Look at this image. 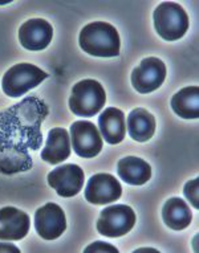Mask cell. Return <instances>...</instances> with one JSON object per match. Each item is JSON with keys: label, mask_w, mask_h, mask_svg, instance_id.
<instances>
[{"label": "cell", "mask_w": 199, "mask_h": 253, "mask_svg": "<svg viewBox=\"0 0 199 253\" xmlns=\"http://www.w3.org/2000/svg\"><path fill=\"white\" fill-rule=\"evenodd\" d=\"M48 108L38 97H25L0 112V172L5 175L32 169L29 150L36 151L43 143L42 124Z\"/></svg>", "instance_id": "1"}, {"label": "cell", "mask_w": 199, "mask_h": 253, "mask_svg": "<svg viewBox=\"0 0 199 253\" xmlns=\"http://www.w3.org/2000/svg\"><path fill=\"white\" fill-rule=\"evenodd\" d=\"M81 49L97 57H117L121 42L117 29L105 21H95L85 25L79 36Z\"/></svg>", "instance_id": "2"}, {"label": "cell", "mask_w": 199, "mask_h": 253, "mask_svg": "<svg viewBox=\"0 0 199 253\" xmlns=\"http://www.w3.org/2000/svg\"><path fill=\"white\" fill-rule=\"evenodd\" d=\"M157 34L166 42H175L185 36L189 29V16L178 3L165 1L153 13Z\"/></svg>", "instance_id": "3"}, {"label": "cell", "mask_w": 199, "mask_h": 253, "mask_svg": "<svg viewBox=\"0 0 199 253\" xmlns=\"http://www.w3.org/2000/svg\"><path fill=\"white\" fill-rule=\"evenodd\" d=\"M106 94L102 85L96 80H83L73 86L69 108L79 117H93L105 106Z\"/></svg>", "instance_id": "4"}, {"label": "cell", "mask_w": 199, "mask_h": 253, "mask_svg": "<svg viewBox=\"0 0 199 253\" xmlns=\"http://www.w3.org/2000/svg\"><path fill=\"white\" fill-rule=\"evenodd\" d=\"M48 77L46 72L33 64L21 62L5 72L1 80L3 91L8 97H21Z\"/></svg>", "instance_id": "5"}, {"label": "cell", "mask_w": 199, "mask_h": 253, "mask_svg": "<svg viewBox=\"0 0 199 253\" xmlns=\"http://www.w3.org/2000/svg\"><path fill=\"white\" fill-rule=\"evenodd\" d=\"M136 224V213L125 204L110 206L101 211L97 220V231L102 236L121 237L132 231Z\"/></svg>", "instance_id": "6"}, {"label": "cell", "mask_w": 199, "mask_h": 253, "mask_svg": "<svg viewBox=\"0 0 199 253\" xmlns=\"http://www.w3.org/2000/svg\"><path fill=\"white\" fill-rule=\"evenodd\" d=\"M166 79V65L157 57H146L132 72L133 87L141 93L149 94L157 90Z\"/></svg>", "instance_id": "7"}, {"label": "cell", "mask_w": 199, "mask_h": 253, "mask_svg": "<svg viewBox=\"0 0 199 253\" xmlns=\"http://www.w3.org/2000/svg\"><path fill=\"white\" fill-rule=\"evenodd\" d=\"M71 141L75 153L81 158H95L102 150V137L89 121H77L71 126Z\"/></svg>", "instance_id": "8"}, {"label": "cell", "mask_w": 199, "mask_h": 253, "mask_svg": "<svg viewBox=\"0 0 199 253\" xmlns=\"http://www.w3.org/2000/svg\"><path fill=\"white\" fill-rule=\"evenodd\" d=\"M35 228L44 240H56L65 232L66 219L62 208L56 203H47L35 213Z\"/></svg>", "instance_id": "9"}, {"label": "cell", "mask_w": 199, "mask_h": 253, "mask_svg": "<svg viewBox=\"0 0 199 253\" xmlns=\"http://www.w3.org/2000/svg\"><path fill=\"white\" fill-rule=\"evenodd\" d=\"M85 182L83 169L77 165H64L56 167L48 174V184L62 198L77 195Z\"/></svg>", "instance_id": "10"}, {"label": "cell", "mask_w": 199, "mask_h": 253, "mask_svg": "<svg viewBox=\"0 0 199 253\" xmlns=\"http://www.w3.org/2000/svg\"><path fill=\"white\" fill-rule=\"evenodd\" d=\"M122 194L120 182L110 174L93 175L85 187V199L92 204H108L117 202Z\"/></svg>", "instance_id": "11"}, {"label": "cell", "mask_w": 199, "mask_h": 253, "mask_svg": "<svg viewBox=\"0 0 199 253\" xmlns=\"http://www.w3.org/2000/svg\"><path fill=\"white\" fill-rule=\"evenodd\" d=\"M53 38L52 25L44 19H31L19 29V40L28 50H43L50 45Z\"/></svg>", "instance_id": "12"}, {"label": "cell", "mask_w": 199, "mask_h": 253, "mask_svg": "<svg viewBox=\"0 0 199 253\" xmlns=\"http://www.w3.org/2000/svg\"><path fill=\"white\" fill-rule=\"evenodd\" d=\"M29 227L31 220L25 212L15 207L0 210V240H21L27 236Z\"/></svg>", "instance_id": "13"}, {"label": "cell", "mask_w": 199, "mask_h": 253, "mask_svg": "<svg viewBox=\"0 0 199 253\" xmlns=\"http://www.w3.org/2000/svg\"><path fill=\"white\" fill-rule=\"evenodd\" d=\"M71 150V137L68 131L62 127H54L48 133L42 159L50 165H58L69 158Z\"/></svg>", "instance_id": "14"}, {"label": "cell", "mask_w": 199, "mask_h": 253, "mask_svg": "<svg viewBox=\"0 0 199 253\" xmlns=\"http://www.w3.org/2000/svg\"><path fill=\"white\" fill-rule=\"evenodd\" d=\"M100 133L109 145H118L126 135L125 114L117 108H108L99 117Z\"/></svg>", "instance_id": "15"}, {"label": "cell", "mask_w": 199, "mask_h": 253, "mask_svg": "<svg viewBox=\"0 0 199 253\" xmlns=\"http://www.w3.org/2000/svg\"><path fill=\"white\" fill-rule=\"evenodd\" d=\"M117 174L128 184L142 186L151 178V167L141 158L126 157L117 165Z\"/></svg>", "instance_id": "16"}, {"label": "cell", "mask_w": 199, "mask_h": 253, "mask_svg": "<svg viewBox=\"0 0 199 253\" xmlns=\"http://www.w3.org/2000/svg\"><path fill=\"white\" fill-rule=\"evenodd\" d=\"M162 219L170 229L182 231L190 225L193 220V213L189 204L181 198H171L163 204L162 208Z\"/></svg>", "instance_id": "17"}, {"label": "cell", "mask_w": 199, "mask_h": 253, "mask_svg": "<svg viewBox=\"0 0 199 253\" xmlns=\"http://www.w3.org/2000/svg\"><path fill=\"white\" fill-rule=\"evenodd\" d=\"M128 133L137 142H148L155 133V120L146 109L137 108L128 116Z\"/></svg>", "instance_id": "18"}, {"label": "cell", "mask_w": 199, "mask_h": 253, "mask_svg": "<svg viewBox=\"0 0 199 253\" xmlns=\"http://www.w3.org/2000/svg\"><path fill=\"white\" fill-rule=\"evenodd\" d=\"M199 87H183L171 98V109L185 120H197L199 117Z\"/></svg>", "instance_id": "19"}, {"label": "cell", "mask_w": 199, "mask_h": 253, "mask_svg": "<svg viewBox=\"0 0 199 253\" xmlns=\"http://www.w3.org/2000/svg\"><path fill=\"white\" fill-rule=\"evenodd\" d=\"M198 184L199 179H194V180H190L185 184V188H183V194L186 196V199L191 203V206L194 208H199V199H198Z\"/></svg>", "instance_id": "20"}, {"label": "cell", "mask_w": 199, "mask_h": 253, "mask_svg": "<svg viewBox=\"0 0 199 253\" xmlns=\"http://www.w3.org/2000/svg\"><path fill=\"white\" fill-rule=\"evenodd\" d=\"M85 252H113L118 253V249L113 245L108 244V243H104V241H96L93 244H91L89 247L85 248Z\"/></svg>", "instance_id": "21"}, {"label": "cell", "mask_w": 199, "mask_h": 253, "mask_svg": "<svg viewBox=\"0 0 199 253\" xmlns=\"http://www.w3.org/2000/svg\"><path fill=\"white\" fill-rule=\"evenodd\" d=\"M0 252H19V248H16L12 244H5V243H0Z\"/></svg>", "instance_id": "22"}, {"label": "cell", "mask_w": 199, "mask_h": 253, "mask_svg": "<svg viewBox=\"0 0 199 253\" xmlns=\"http://www.w3.org/2000/svg\"><path fill=\"white\" fill-rule=\"evenodd\" d=\"M157 252V251H155V249H137V251H136V252Z\"/></svg>", "instance_id": "23"}]
</instances>
